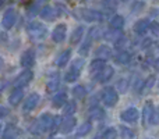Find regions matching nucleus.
Listing matches in <instances>:
<instances>
[{
  "label": "nucleus",
  "instance_id": "nucleus-13",
  "mask_svg": "<svg viewBox=\"0 0 159 139\" xmlns=\"http://www.w3.org/2000/svg\"><path fill=\"white\" fill-rule=\"evenodd\" d=\"M75 123H77V120H75V117H66L63 121H61V125H60V134L66 135V134H70V132L73 131V128L75 127Z\"/></svg>",
  "mask_w": 159,
  "mask_h": 139
},
{
  "label": "nucleus",
  "instance_id": "nucleus-22",
  "mask_svg": "<svg viewBox=\"0 0 159 139\" xmlns=\"http://www.w3.org/2000/svg\"><path fill=\"white\" fill-rule=\"evenodd\" d=\"M41 17L43 20H48V21H50V20H53L56 15H59L57 13H56V10H55V7H52V6H49V4H46V6H43L42 7V10H41Z\"/></svg>",
  "mask_w": 159,
  "mask_h": 139
},
{
  "label": "nucleus",
  "instance_id": "nucleus-29",
  "mask_svg": "<svg viewBox=\"0 0 159 139\" xmlns=\"http://www.w3.org/2000/svg\"><path fill=\"white\" fill-rule=\"evenodd\" d=\"M73 96H74V99H77V100H81V99L85 98V95H87V89H85L84 86H81V85H77V86L73 88Z\"/></svg>",
  "mask_w": 159,
  "mask_h": 139
},
{
  "label": "nucleus",
  "instance_id": "nucleus-10",
  "mask_svg": "<svg viewBox=\"0 0 159 139\" xmlns=\"http://www.w3.org/2000/svg\"><path fill=\"white\" fill-rule=\"evenodd\" d=\"M120 118L124 123H135V121L140 118V111H138L135 107H129L124 111H121Z\"/></svg>",
  "mask_w": 159,
  "mask_h": 139
},
{
  "label": "nucleus",
  "instance_id": "nucleus-48",
  "mask_svg": "<svg viewBox=\"0 0 159 139\" xmlns=\"http://www.w3.org/2000/svg\"><path fill=\"white\" fill-rule=\"evenodd\" d=\"M158 49H159V43H158Z\"/></svg>",
  "mask_w": 159,
  "mask_h": 139
},
{
  "label": "nucleus",
  "instance_id": "nucleus-27",
  "mask_svg": "<svg viewBox=\"0 0 159 139\" xmlns=\"http://www.w3.org/2000/svg\"><path fill=\"white\" fill-rule=\"evenodd\" d=\"M130 60H131V54L129 52H126V50H121L115 56V61L117 64H129Z\"/></svg>",
  "mask_w": 159,
  "mask_h": 139
},
{
  "label": "nucleus",
  "instance_id": "nucleus-34",
  "mask_svg": "<svg viewBox=\"0 0 159 139\" xmlns=\"http://www.w3.org/2000/svg\"><path fill=\"white\" fill-rule=\"evenodd\" d=\"M42 10V6L41 3H32L28 8V15H35V14H39Z\"/></svg>",
  "mask_w": 159,
  "mask_h": 139
},
{
  "label": "nucleus",
  "instance_id": "nucleus-45",
  "mask_svg": "<svg viewBox=\"0 0 159 139\" xmlns=\"http://www.w3.org/2000/svg\"><path fill=\"white\" fill-rule=\"evenodd\" d=\"M3 4H4V3H3V2H2V0H0V8H2V7H3Z\"/></svg>",
  "mask_w": 159,
  "mask_h": 139
},
{
  "label": "nucleus",
  "instance_id": "nucleus-1",
  "mask_svg": "<svg viewBox=\"0 0 159 139\" xmlns=\"http://www.w3.org/2000/svg\"><path fill=\"white\" fill-rule=\"evenodd\" d=\"M53 118H55V115L49 114V113H43V114H42L41 117L32 124V127H31V132H32L34 135H41L46 131H50Z\"/></svg>",
  "mask_w": 159,
  "mask_h": 139
},
{
  "label": "nucleus",
  "instance_id": "nucleus-6",
  "mask_svg": "<svg viewBox=\"0 0 159 139\" xmlns=\"http://www.w3.org/2000/svg\"><path fill=\"white\" fill-rule=\"evenodd\" d=\"M17 22V11L14 8H7L3 14L2 18V25L6 28V29H10V28L14 27V24Z\"/></svg>",
  "mask_w": 159,
  "mask_h": 139
},
{
  "label": "nucleus",
  "instance_id": "nucleus-32",
  "mask_svg": "<svg viewBox=\"0 0 159 139\" xmlns=\"http://www.w3.org/2000/svg\"><path fill=\"white\" fill-rule=\"evenodd\" d=\"M89 117L92 118V120H102V118L105 117V111L103 109H101V107H92V110L89 111Z\"/></svg>",
  "mask_w": 159,
  "mask_h": 139
},
{
  "label": "nucleus",
  "instance_id": "nucleus-2",
  "mask_svg": "<svg viewBox=\"0 0 159 139\" xmlns=\"http://www.w3.org/2000/svg\"><path fill=\"white\" fill-rule=\"evenodd\" d=\"M27 32H28V36L35 41H41L46 36L48 33V29L42 22H38V21H32L27 25Z\"/></svg>",
  "mask_w": 159,
  "mask_h": 139
},
{
  "label": "nucleus",
  "instance_id": "nucleus-35",
  "mask_svg": "<svg viewBox=\"0 0 159 139\" xmlns=\"http://www.w3.org/2000/svg\"><path fill=\"white\" fill-rule=\"evenodd\" d=\"M126 43H127V39H126V36L121 35V33L115 39V47H116V49H121V47H123Z\"/></svg>",
  "mask_w": 159,
  "mask_h": 139
},
{
  "label": "nucleus",
  "instance_id": "nucleus-20",
  "mask_svg": "<svg viewBox=\"0 0 159 139\" xmlns=\"http://www.w3.org/2000/svg\"><path fill=\"white\" fill-rule=\"evenodd\" d=\"M106 67V63H105L103 60H99V59H95V60H92V63L89 64V72L92 76H95L96 74H99L102 70Z\"/></svg>",
  "mask_w": 159,
  "mask_h": 139
},
{
  "label": "nucleus",
  "instance_id": "nucleus-14",
  "mask_svg": "<svg viewBox=\"0 0 159 139\" xmlns=\"http://www.w3.org/2000/svg\"><path fill=\"white\" fill-rule=\"evenodd\" d=\"M59 85H60V74L52 72V75L49 76V79H48V82H46L48 92H55V90H57Z\"/></svg>",
  "mask_w": 159,
  "mask_h": 139
},
{
  "label": "nucleus",
  "instance_id": "nucleus-39",
  "mask_svg": "<svg viewBox=\"0 0 159 139\" xmlns=\"http://www.w3.org/2000/svg\"><path fill=\"white\" fill-rule=\"evenodd\" d=\"M154 82H155L154 76H148V79H147V81H144V89H149V88H152Z\"/></svg>",
  "mask_w": 159,
  "mask_h": 139
},
{
  "label": "nucleus",
  "instance_id": "nucleus-3",
  "mask_svg": "<svg viewBox=\"0 0 159 139\" xmlns=\"http://www.w3.org/2000/svg\"><path fill=\"white\" fill-rule=\"evenodd\" d=\"M84 66H85V63H84V60H82V59H75V60L73 61L70 70L64 74V81H66V82L77 81V79L80 78V75H81V71H82V67H84Z\"/></svg>",
  "mask_w": 159,
  "mask_h": 139
},
{
  "label": "nucleus",
  "instance_id": "nucleus-36",
  "mask_svg": "<svg viewBox=\"0 0 159 139\" xmlns=\"http://www.w3.org/2000/svg\"><path fill=\"white\" fill-rule=\"evenodd\" d=\"M151 124H154V125H158L159 124V106H157L154 109V113H152V117H151V121H149Z\"/></svg>",
  "mask_w": 159,
  "mask_h": 139
},
{
  "label": "nucleus",
  "instance_id": "nucleus-18",
  "mask_svg": "<svg viewBox=\"0 0 159 139\" xmlns=\"http://www.w3.org/2000/svg\"><path fill=\"white\" fill-rule=\"evenodd\" d=\"M95 56H96V59H99V60L106 61L107 59L112 57V49H110L107 45H101V46L95 50Z\"/></svg>",
  "mask_w": 159,
  "mask_h": 139
},
{
  "label": "nucleus",
  "instance_id": "nucleus-21",
  "mask_svg": "<svg viewBox=\"0 0 159 139\" xmlns=\"http://www.w3.org/2000/svg\"><path fill=\"white\" fill-rule=\"evenodd\" d=\"M109 27H110V29H112V31L120 32V31L123 29V27H124V18L117 14V15H115L112 20H110Z\"/></svg>",
  "mask_w": 159,
  "mask_h": 139
},
{
  "label": "nucleus",
  "instance_id": "nucleus-11",
  "mask_svg": "<svg viewBox=\"0 0 159 139\" xmlns=\"http://www.w3.org/2000/svg\"><path fill=\"white\" fill-rule=\"evenodd\" d=\"M81 18L85 20L88 22H92V21H102L103 20V14L101 11H96V10H81Z\"/></svg>",
  "mask_w": 159,
  "mask_h": 139
},
{
  "label": "nucleus",
  "instance_id": "nucleus-26",
  "mask_svg": "<svg viewBox=\"0 0 159 139\" xmlns=\"http://www.w3.org/2000/svg\"><path fill=\"white\" fill-rule=\"evenodd\" d=\"M70 57H71V50H70V49L63 50V52L59 54L57 60H56V64H57V67H64L67 63H69Z\"/></svg>",
  "mask_w": 159,
  "mask_h": 139
},
{
  "label": "nucleus",
  "instance_id": "nucleus-5",
  "mask_svg": "<svg viewBox=\"0 0 159 139\" xmlns=\"http://www.w3.org/2000/svg\"><path fill=\"white\" fill-rule=\"evenodd\" d=\"M32 79H34V72L32 71L31 70H24L21 74H18V76H17L16 79H14L13 85H14L16 89H21V88L27 86Z\"/></svg>",
  "mask_w": 159,
  "mask_h": 139
},
{
  "label": "nucleus",
  "instance_id": "nucleus-30",
  "mask_svg": "<svg viewBox=\"0 0 159 139\" xmlns=\"http://www.w3.org/2000/svg\"><path fill=\"white\" fill-rule=\"evenodd\" d=\"M119 135H120L121 139H134L135 135H134V131L127 127H120L119 128Z\"/></svg>",
  "mask_w": 159,
  "mask_h": 139
},
{
  "label": "nucleus",
  "instance_id": "nucleus-28",
  "mask_svg": "<svg viewBox=\"0 0 159 139\" xmlns=\"http://www.w3.org/2000/svg\"><path fill=\"white\" fill-rule=\"evenodd\" d=\"M75 110H77V103H75V100H69L63 107V114L66 115V117H73Z\"/></svg>",
  "mask_w": 159,
  "mask_h": 139
},
{
  "label": "nucleus",
  "instance_id": "nucleus-4",
  "mask_svg": "<svg viewBox=\"0 0 159 139\" xmlns=\"http://www.w3.org/2000/svg\"><path fill=\"white\" fill-rule=\"evenodd\" d=\"M101 98H102V102H103V104L106 107H113V106H116V103H117V100H119V93L115 88L107 86L103 89Z\"/></svg>",
  "mask_w": 159,
  "mask_h": 139
},
{
  "label": "nucleus",
  "instance_id": "nucleus-15",
  "mask_svg": "<svg viewBox=\"0 0 159 139\" xmlns=\"http://www.w3.org/2000/svg\"><path fill=\"white\" fill-rule=\"evenodd\" d=\"M67 102H69L67 93H66V90H63V92L56 93L52 98V106L55 107V109H60V107H64V104H66Z\"/></svg>",
  "mask_w": 159,
  "mask_h": 139
},
{
  "label": "nucleus",
  "instance_id": "nucleus-31",
  "mask_svg": "<svg viewBox=\"0 0 159 139\" xmlns=\"http://www.w3.org/2000/svg\"><path fill=\"white\" fill-rule=\"evenodd\" d=\"M91 129H92V124L89 121H87V123L80 125V128L77 129V135L78 137H85V135H88L91 132Z\"/></svg>",
  "mask_w": 159,
  "mask_h": 139
},
{
  "label": "nucleus",
  "instance_id": "nucleus-38",
  "mask_svg": "<svg viewBox=\"0 0 159 139\" xmlns=\"http://www.w3.org/2000/svg\"><path fill=\"white\" fill-rule=\"evenodd\" d=\"M145 6V3H143V2H135V3H133V6H131V10H133V13H138V11L141 10V8Z\"/></svg>",
  "mask_w": 159,
  "mask_h": 139
},
{
  "label": "nucleus",
  "instance_id": "nucleus-43",
  "mask_svg": "<svg viewBox=\"0 0 159 139\" xmlns=\"http://www.w3.org/2000/svg\"><path fill=\"white\" fill-rule=\"evenodd\" d=\"M154 68L157 70V71H159V59H157V60H155V63H154Z\"/></svg>",
  "mask_w": 159,
  "mask_h": 139
},
{
  "label": "nucleus",
  "instance_id": "nucleus-19",
  "mask_svg": "<svg viewBox=\"0 0 159 139\" xmlns=\"http://www.w3.org/2000/svg\"><path fill=\"white\" fill-rule=\"evenodd\" d=\"M20 134V129L16 124H8L3 132V139H16Z\"/></svg>",
  "mask_w": 159,
  "mask_h": 139
},
{
  "label": "nucleus",
  "instance_id": "nucleus-16",
  "mask_svg": "<svg viewBox=\"0 0 159 139\" xmlns=\"http://www.w3.org/2000/svg\"><path fill=\"white\" fill-rule=\"evenodd\" d=\"M149 28H151V21L144 18V20H138L134 24L133 29H134V32L138 33V35H144V33H147V31H148Z\"/></svg>",
  "mask_w": 159,
  "mask_h": 139
},
{
  "label": "nucleus",
  "instance_id": "nucleus-8",
  "mask_svg": "<svg viewBox=\"0 0 159 139\" xmlns=\"http://www.w3.org/2000/svg\"><path fill=\"white\" fill-rule=\"evenodd\" d=\"M66 35H67V25L66 24H59L53 28L52 31V39L53 42L56 43H60L66 39Z\"/></svg>",
  "mask_w": 159,
  "mask_h": 139
},
{
  "label": "nucleus",
  "instance_id": "nucleus-44",
  "mask_svg": "<svg viewBox=\"0 0 159 139\" xmlns=\"http://www.w3.org/2000/svg\"><path fill=\"white\" fill-rule=\"evenodd\" d=\"M3 66H4V61H3V59L0 57V70L3 68Z\"/></svg>",
  "mask_w": 159,
  "mask_h": 139
},
{
  "label": "nucleus",
  "instance_id": "nucleus-9",
  "mask_svg": "<svg viewBox=\"0 0 159 139\" xmlns=\"http://www.w3.org/2000/svg\"><path fill=\"white\" fill-rule=\"evenodd\" d=\"M39 100H41V96H39L38 93H35V92L31 93V95L24 100V104H22V110H24L25 113L32 111V110L35 109L36 106H38Z\"/></svg>",
  "mask_w": 159,
  "mask_h": 139
},
{
  "label": "nucleus",
  "instance_id": "nucleus-12",
  "mask_svg": "<svg viewBox=\"0 0 159 139\" xmlns=\"http://www.w3.org/2000/svg\"><path fill=\"white\" fill-rule=\"evenodd\" d=\"M113 74H115V70H113V67L106 66L103 70L101 71V72L96 74V75L93 76V79H95V81H98L99 84H105V82H107L109 79H112Z\"/></svg>",
  "mask_w": 159,
  "mask_h": 139
},
{
  "label": "nucleus",
  "instance_id": "nucleus-37",
  "mask_svg": "<svg viewBox=\"0 0 159 139\" xmlns=\"http://www.w3.org/2000/svg\"><path fill=\"white\" fill-rule=\"evenodd\" d=\"M149 29H151L154 36H159V22H157V21L151 22V28H149Z\"/></svg>",
  "mask_w": 159,
  "mask_h": 139
},
{
  "label": "nucleus",
  "instance_id": "nucleus-17",
  "mask_svg": "<svg viewBox=\"0 0 159 139\" xmlns=\"http://www.w3.org/2000/svg\"><path fill=\"white\" fill-rule=\"evenodd\" d=\"M95 29H96V28H91L89 32H88V35H87V39H85V42L82 43V46L80 47L78 53L81 56L88 54V52H89V47H91V45H92V41H93V32H95Z\"/></svg>",
  "mask_w": 159,
  "mask_h": 139
},
{
  "label": "nucleus",
  "instance_id": "nucleus-33",
  "mask_svg": "<svg viewBox=\"0 0 159 139\" xmlns=\"http://www.w3.org/2000/svg\"><path fill=\"white\" fill-rule=\"evenodd\" d=\"M117 138V131L115 128H106L101 135V139H116Z\"/></svg>",
  "mask_w": 159,
  "mask_h": 139
},
{
  "label": "nucleus",
  "instance_id": "nucleus-7",
  "mask_svg": "<svg viewBox=\"0 0 159 139\" xmlns=\"http://www.w3.org/2000/svg\"><path fill=\"white\" fill-rule=\"evenodd\" d=\"M20 64L21 67H24L25 70H31L35 66V52L32 49H28L22 53L21 59H20Z\"/></svg>",
  "mask_w": 159,
  "mask_h": 139
},
{
  "label": "nucleus",
  "instance_id": "nucleus-49",
  "mask_svg": "<svg viewBox=\"0 0 159 139\" xmlns=\"http://www.w3.org/2000/svg\"><path fill=\"white\" fill-rule=\"evenodd\" d=\"M158 86H159V84H158Z\"/></svg>",
  "mask_w": 159,
  "mask_h": 139
},
{
  "label": "nucleus",
  "instance_id": "nucleus-40",
  "mask_svg": "<svg viewBox=\"0 0 159 139\" xmlns=\"http://www.w3.org/2000/svg\"><path fill=\"white\" fill-rule=\"evenodd\" d=\"M117 86H119V89H120V92H121V93L126 92V89H127V81H126V79L120 81V82L117 84Z\"/></svg>",
  "mask_w": 159,
  "mask_h": 139
},
{
  "label": "nucleus",
  "instance_id": "nucleus-42",
  "mask_svg": "<svg viewBox=\"0 0 159 139\" xmlns=\"http://www.w3.org/2000/svg\"><path fill=\"white\" fill-rule=\"evenodd\" d=\"M151 43H152L151 39H145V41L143 42V46H141V47H143V49H147V47L151 46Z\"/></svg>",
  "mask_w": 159,
  "mask_h": 139
},
{
  "label": "nucleus",
  "instance_id": "nucleus-23",
  "mask_svg": "<svg viewBox=\"0 0 159 139\" xmlns=\"http://www.w3.org/2000/svg\"><path fill=\"white\" fill-rule=\"evenodd\" d=\"M24 98V93H22V89H14L13 92L8 96V103L11 106H18V103L22 100Z\"/></svg>",
  "mask_w": 159,
  "mask_h": 139
},
{
  "label": "nucleus",
  "instance_id": "nucleus-46",
  "mask_svg": "<svg viewBox=\"0 0 159 139\" xmlns=\"http://www.w3.org/2000/svg\"><path fill=\"white\" fill-rule=\"evenodd\" d=\"M0 134H2V124H0Z\"/></svg>",
  "mask_w": 159,
  "mask_h": 139
},
{
  "label": "nucleus",
  "instance_id": "nucleus-24",
  "mask_svg": "<svg viewBox=\"0 0 159 139\" xmlns=\"http://www.w3.org/2000/svg\"><path fill=\"white\" fill-rule=\"evenodd\" d=\"M154 104L151 102H147L145 106H144V110H143V124H148L151 121V117H152V113H154Z\"/></svg>",
  "mask_w": 159,
  "mask_h": 139
},
{
  "label": "nucleus",
  "instance_id": "nucleus-47",
  "mask_svg": "<svg viewBox=\"0 0 159 139\" xmlns=\"http://www.w3.org/2000/svg\"><path fill=\"white\" fill-rule=\"evenodd\" d=\"M49 139H59V138H49Z\"/></svg>",
  "mask_w": 159,
  "mask_h": 139
},
{
  "label": "nucleus",
  "instance_id": "nucleus-25",
  "mask_svg": "<svg viewBox=\"0 0 159 139\" xmlns=\"http://www.w3.org/2000/svg\"><path fill=\"white\" fill-rule=\"evenodd\" d=\"M84 33H85V28L82 27V25L77 27L74 31H73V33H71V38H70V43H71V45H77L78 42L82 39Z\"/></svg>",
  "mask_w": 159,
  "mask_h": 139
},
{
  "label": "nucleus",
  "instance_id": "nucleus-41",
  "mask_svg": "<svg viewBox=\"0 0 159 139\" xmlns=\"http://www.w3.org/2000/svg\"><path fill=\"white\" fill-rule=\"evenodd\" d=\"M7 115H8V110L6 109V107L0 106V120H2V118H4V117H7Z\"/></svg>",
  "mask_w": 159,
  "mask_h": 139
}]
</instances>
